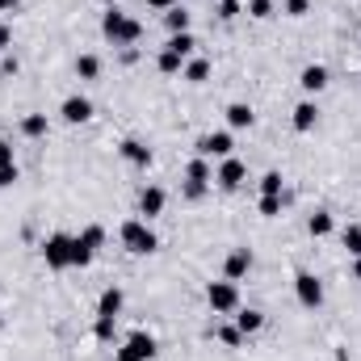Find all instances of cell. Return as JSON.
<instances>
[{
  "label": "cell",
  "mask_w": 361,
  "mask_h": 361,
  "mask_svg": "<svg viewBox=\"0 0 361 361\" xmlns=\"http://www.w3.org/2000/svg\"><path fill=\"white\" fill-rule=\"evenodd\" d=\"M101 34H105L114 47H135V42L143 38V25H139L135 17H126L122 8H105V13H101Z\"/></svg>",
  "instance_id": "6da1fadb"
},
{
  "label": "cell",
  "mask_w": 361,
  "mask_h": 361,
  "mask_svg": "<svg viewBox=\"0 0 361 361\" xmlns=\"http://www.w3.org/2000/svg\"><path fill=\"white\" fill-rule=\"evenodd\" d=\"M118 240H122V248H126V252H135V257H152V252L160 248L156 231H152V227H147L143 219H130V223H122Z\"/></svg>",
  "instance_id": "7a4b0ae2"
},
{
  "label": "cell",
  "mask_w": 361,
  "mask_h": 361,
  "mask_svg": "<svg viewBox=\"0 0 361 361\" xmlns=\"http://www.w3.org/2000/svg\"><path fill=\"white\" fill-rule=\"evenodd\" d=\"M206 302H210V311L214 315H235L240 311V286L235 281H210L206 286Z\"/></svg>",
  "instance_id": "3957f363"
},
{
  "label": "cell",
  "mask_w": 361,
  "mask_h": 361,
  "mask_svg": "<svg viewBox=\"0 0 361 361\" xmlns=\"http://www.w3.org/2000/svg\"><path fill=\"white\" fill-rule=\"evenodd\" d=\"M210 180H214V169H210V160H206V156H197V160H189V169H185V197H189V202H197V197H206V189H210Z\"/></svg>",
  "instance_id": "277c9868"
},
{
  "label": "cell",
  "mask_w": 361,
  "mask_h": 361,
  "mask_svg": "<svg viewBox=\"0 0 361 361\" xmlns=\"http://www.w3.org/2000/svg\"><path fill=\"white\" fill-rule=\"evenodd\" d=\"M42 261H47V269H72V235H63V231L47 235L42 240Z\"/></svg>",
  "instance_id": "5b68a950"
},
{
  "label": "cell",
  "mask_w": 361,
  "mask_h": 361,
  "mask_svg": "<svg viewBox=\"0 0 361 361\" xmlns=\"http://www.w3.org/2000/svg\"><path fill=\"white\" fill-rule=\"evenodd\" d=\"M294 298H298L307 311L324 307V281H319L311 269H298V273H294Z\"/></svg>",
  "instance_id": "8992f818"
},
{
  "label": "cell",
  "mask_w": 361,
  "mask_h": 361,
  "mask_svg": "<svg viewBox=\"0 0 361 361\" xmlns=\"http://www.w3.org/2000/svg\"><path fill=\"white\" fill-rule=\"evenodd\" d=\"M156 357V336L152 332H130L118 349V361H152Z\"/></svg>",
  "instance_id": "52a82bcc"
},
{
  "label": "cell",
  "mask_w": 361,
  "mask_h": 361,
  "mask_svg": "<svg viewBox=\"0 0 361 361\" xmlns=\"http://www.w3.org/2000/svg\"><path fill=\"white\" fill-rule=\"evenodd\" d=\"M244 180H248V164H244V160H235V156H227V160L214 169V185H219V189H227V193H235Z\"/></svg>",
  "instance_id": "ba28073f"
},
{
  "label": "cell",
  "mask_w": 361,
  "mask_h": 361,
  "mask_svg": "<svg viewBox=\"0 0 361 361\" xmlns=\"http://www.w3.org/2000/svg\"><path fill=\"white\" fill-rule=\"evenodd\" d=\"M235 152V139H231V130H214V135H202L197 139V156H219V160H227Z\"/></svg>",
  "instance_id": "9c48e42d"
},
{
  "label": "cell",
  "mask_w": 361,
  "mask_h": 361,
  "mask_svg": "<svg viewBox=\"0 0 361 361\" xmlns=\"http://www.w3.org/2000/svg\"><path fill=\"white\" fill-rule=\"evenodd\" d=\"M59 114H63V122L80 126V122H89V118H92V101H89V97H80V92H72V97H63Z\"/></svg>",
  "instance_id": "30bf717a"
},
{
  "label": "cell",
  "mask_w": 361,
  "mask_h": 361,
  "mask_svg": "<svg viewBox=\"0 0 361 361\" xmlns=\"http://www.w3.org/2000/svg\"><path fill=\"white\" fill-rule=\"evenodd\" d=\"M248 269H252V252L248 248H231L227 261H223V277L227 281H240V277H248Z\"/></svg>",
  "instance_id": "8fae6325"
},
{
  "label": "cell",
  "mask_w": 361,
  "mask_h": 361,
  "mask_svg": "<svg viewBox=\"0 0 361 361\" xmlns=\"http://www.w3.org/2000/svg\"><path fill=\"white\" fill-rule=\"evenodd\" d=\"M118 152H122V160H126V164H135V169H147V164H152V147H147V143H139V139H122V143H118Z\"/></svg>",
  "instance_id": "7c38bea8"
},
{
  "label": "cell",
  "mask_w": 361,
  "mask_h": 361,
  "mask_svg": "<svg viewBox=\"0 0 361 361\" xmlns=\"http://www.w3.org/2000/svg\"><path fill=\"white\" fill-rule=\"evenodd\" d=\"M290 122H294V130H298V135L315 130V122H319V105H315V101H298V105H294V118H290Z\"/></svg>",
  "instance_id": "4fadbf2b"
},
{
  "label": "cell",
  "mask_w": 361,
  "mask_h": 361,
  "mask_svg": "<svg viewBox=\"0 0 361 361\" xmlns=\"http://www.w3.org/2000/svg\"><path fill=\"white\" fill-rule=\"evenodd\" d=\"M164 189L160 185H147L143 193H139V214H147V219H156V214H164Z\"/></svg>",
  "instance_id": "5bb4252c"
},
{
  "label": "cell",
  "mask_w": 361,
  "mask_h": 361,
  "mask_svg": "<svg viewBox=\"0 0 361 361\" xmlns=\"http://www.w3.org/2000/svg\"><path fill=\"white\" fill-rule=\"evenodd\" d=\"M122 302H126V294H122L118 286H109V290H101V298H97V315H101V319H118Z\"/></svg>",
  "instance_id": "9a60e30c"
},
{
  "label": "cell",
  "mask_w": 361,
  "mask_h": 361,
  "mask_svg": "<svg viewBox=\"0 0 361 361\" xmlns=\"http://www.w3.org/2000/svg\"><path fill=\"white\" fill-rule=\"evenodd\" d=\"M223 114H227V126H231V130H248V126H252V118H257L248 101H231Z\"/></svg>",
  "instance_id": "2e32d148"
},
{
  "label": "cell",
  "mask_w": 361,
  "mask_h": 361,
  "mask_svg": "<svg viewBox=\"0 0 361 361\" xmlns=\"http://www.w3.org/2000/svg\"><path fill=\"white\" fill-rule=\"evenodd\" d=\"M298 85H302L307 92H324L328 89V68H324V63H307L302 76H298Z\"/></svg>",
  "instance_id": "e0dca14e"
},
{
  "label": "cell",
  "mask_w": 361,
  "mask_h": 361,
  "mask_svg": "<svg viewBox=\"0 0 361 361\" xmlns=\"http://www.w3.org/2000/svg\"><path fill=\"white\" fill-rule=\"evenodd\" d=\"M235 328H240L244 336H257V332L265 328V315H261L257 307H248V311H235Z\"/></svg>",
  "instance_id": "ac0fdd59"
},
{
  "label": "cell",
  "mask_w": 361,
  "mask_h": 361,
  "mask_svg": "<svg viewBox=\"0 0 361 361\" xmlns=\"http://www.w3.org/2000/svg\"><path fill=\"white\" fill-rule=\"evenodd\" d=\"M332 227H336V219H332L328 210H315V214L307 219V231H311L315 240H324V235H332Z\"/></svg>",
  "instance_id": "d6986e66"
},
{
  "label": "cell",
  "mask_w": 361,
  "mask_h": 361,
  "mask_svg": "<svg viewBox=\"0 0 361 361\" xmlns=\"http://www.w3.org/2000/svg\"><path fill=\"white\" fill-rule=\"evenodd\" d=\"M193 47H197L193 34H169V42H164V51H173V55H180V59H189Z\"/></svg>",
  "instance_id": "ffe728a7"
},
{
  "label": "cell",
  "mask_w": 361,
  "mask_h": 361,
  "mask_svg": "<svg viewBox=\"0 0 361 361\" xmlns=\"http://www.w3.org/2000/svg\"><path fill=\"white\" fill-rule=\"evenodd\" d=\"M180 76H185L189 85H202V80L210 76V59H185V68H180Z\"/></svg>",
  "instance_id": "44dd1931"
},
{
  "label": "cell",
  "mask_w": 361,
  "mask_h": 361,
  "mask_svg": "<svg viewBox=\"0 0 361 361\" xmlns=\"http://www.w3.org/2000/svg\"><path fill=\"white\" fill-rule=\"evenodd\" d=\"M76 240H80V244L89 248L92 257H97V248H105V227H101V223H89V227H85V231H80Z\"/></svg>",
  "instance_id": "7402d4cb"
},
{
  "label": "cell",
  "mask_w": 361,
  "mask_h": 361,
  "mask_svg": "<svg viewBox=\"0 0 361 361\" xmlns=\"http://www.w3.org/2000/svg\"><path fill=\"white\" fill-rule=\"evenodd\" d=\"M21 135L25 139H42L47 135V114H25L21 118Z\"/></svg>",
  "instance_id": "603a6c76"
},
{
  "label": "cell",
  "mask_w": 361,
  "mask_h": 361,
  "mask_svg": "<svg viewBox=\"0 0 361 361\" xmlns=\"http://www.w3.org/2000/svg\"><path fill=\"white\" fill-rule=\"evenodd\" d=\"M164 25H169V34H189V13H185V8H169V13H164Z\"/></svg>",
  "instance_id": "cb8c5ba5"
},
{
  "label": "cell",
  "mask_w": 361,
  "mask_h": 361,
  "mask_svg": "<svg viewBox=\"0 0 361 361\" xmlns=\"http://www.w3.org/2000/svg\"><path fill=\"white\" fill-rule=\"evenodd\" d=\"M76 76H80V80H97V76H101V59H97V55H80V59H76Z\"/></svg>",
  "instance_id": "d4e9b609"
},
{
  "label": "cell",
  "mask_w": 361,
  "mask_h": 361,
  "mask_svg": "<svg viewBox=\"0 0 361 361\" xmlns=\"http://www.w3.org/2000/svg\"><path fill=\"white\" fill-rule=\"evenodd\" d=\"M156 68H160L164 76H177L180 68H185V59H180V55H173V51H160V55H156Z\"/></svg>",
  "instance_id": "484cf974"
},
{
  "label": "cell",
  "mask_w": 361,
  "mask_h": 361,
  "mask_svg": "<svg viewBox=\"0 0 361 361\" xmlns=\"http://www.w3.org/2000/svg\"><path fill=\"white\" fill-rule=\"evenodd\" d=\"M341 240H345V252H349V257H361V227L357 223H349V227L341 231Z\"/></svg>",
  "instance_id": "4316f807"
},
{
  "label": "cell",
  "mask_w": 361,
  "mask_h": 361,
  "mask_svg": "<svg viewBox=\"0 0 361 361\" xmlns=\"http://www.w3.org/2000/svg\"><path fill=\"white\" fill-rule=\"evenodd\" d=\"M261 197H281V173H265L261 177Z\"/></svg>",
  "instance_id": "83f0119b"
},
{
  "label": "cell",
  "mask_w": 361,
  "mask_h": 361,
  "mask_svg": "<svg viewBox=\"0 0 361 361\" xmlns=\"http://www.w3.org/2000/svg\"><path fill=\"white\" fill-rule=\"evenodd\" d=\"M89 261H92V252L80 244V240H76V235H72V269H85Z\"/></svg>",
  "instance_id": "f1b7e54d"
},
{
  "label": "cell",
  "mask_w": 361,
  "mask_h": 361,
  "mask_svg": "<svg viewBox=\"0 0 361 361\" xmlns=\"http://www.w3.org/2000/svg\"><path fill=\"white\" fill-rule=\"evenodd\" d=\"M248 17L269 21V17H273V0H248Z\"/></svg>",
  "instance_id": "f546056e"
},
{
  "label": "cell",
  "mask_w": 361,
  "mask_h": 361,
  "mask_svg": "<svg viewBox=\"0 0 361 361\" xmlns=\"http://www.w3.org/2000/svg\"><path fill=\"white\" fill-rule=\"evenodd\" d=\"M92 336H97L101 345H109V341H114V319H101V315H97V324H92Z\"/></svg>",
  "instance_id": "4dcf8cb0"
},
{
  "label": "cell",
  "mask_w": 361,
  "mask_h": 361,
  "mask_svg": "<svg viewBox=\"0 0 361 361\" xmlns=\"http://www.w3.org/2000/svg\"><path fill=\"white\" fill-rule=\"evenodd\" d=\"M214 13H219V21H235L240 17V0H219Z\"/></svg>",
  "instance_id": "1f68e13d"
},
{
  "label": "cell",
  "mask_w": 361,
  "mask_h": 361,
  "mask_svg": "<svg viewBox=\"0 0 361 361\" xmlns=\"http://www.w3.org/2000/svg\"><path fill=\"white\" fill-rule=\"evenodd\" d=\"M257 210H261L265 219H277V214H281V197H261V202H257Z\"/></svg>",
  "instance_id": "d6a6232c"
},
{
  "label": "cell",
  "mask_w": 361,
  "mask_h": 361,
  "mask_svg": "<svg viewBox=\"0 0 361 361\" xmlns=\"http://www.w3.org/2000/svg\"><path fill=\"white\" fill-rule=\"evenodd\" d=\"M219 341H223L227 349H235V345L244 341V332H240V328H219Z\"/></svg>",
  "instance_id": "836d02e7"
},
{
  "label": "cell",
  "mask_w": 361,
  "mask_h": 361,
  "mask_svg": "<svg viewBox=\"0 0 361 361\" xmlns=\"http://www.w3.org/2000/svg\"><path fill=\"white\" fill-rule=\"evenodd\" d=\"M311 13V0H286V17H307Z\"/></svg>",
  "instance_id": "e575fe53"
},
{
  "label": "cell",
  "mask_w": 361,
  "mask_h": 361,
  "mask_svg": "<svg viewBox=\"0 0 361 361\" xmlns=\"http://www.w3.org/2000/svg\"><path fill=\"white\" fill-rule=\"evenodd\" d=\"M17 177H21V173H17V164H0V189H8Z\"/></svg>",
  "instance_id": "d590c367"
},
{
  "label": "cell",
  "mask_w": 361,
  "mask_h": 361,
  "mask_svg": "<svg viewBox=\"0 0 361 361\" xmlns=\"http://www.w3.org/2000/svg\"><path fill=\"white\" fill-rule=\"evenodd\" d=\"M0 76H17V59H13V55H4V63H0Z\"/></svg>",
  "instance_id": "8d00e7d4"
},
{
  "label": "cell",
  "mask_w": 361,
  "mask_h": 361,
  "mask_svg": "<svg viewBox=\"0 0 361 361\" xmlns=\"http://www.w3.org/2000/svg\"><path fill=\"white\" fill-rule=\"evenodd\" d=\"M8 47H13V30L0 21V51H8Z\"/></svg>",
  "instance_id": "74e56055"
},
{
  "label": "cell",
  "mask_w": 361,
  "mask_h": 361,
  "mask_svg": "<svg viewBox=\"0 0 361 361\" xmlns=\"http://www.w3.org/2000/svg\"><path fill=\"white\" fill-rule=\"evenodd\" d=\"M180 0H147V8H160V13H169V8H177Z\"/></svg>",
  "instance_id": "f35d334b"
},
{
  "label": "cell",
  "mask_w": 361,
  "mask_h": 361,
  "mask_svg": "<svg viewBox=\"0 0 361 361\" xmlns=\"http://www.w3.org/2000/svg\"><path fill=\"white\" fill-rule=\"evenodd\" d=\"M0 164H13V147H8L4 139H0Z\"/></svg>",
  "instance_id": "ab89813d"
},
{
  "label": "cell",
  "mask_w": 361,
  "mask_h": 361,
  "mask_svg": "<svg viewBox=\"0 0 361 361\" xmlns=\"http://www.w3.org/2000/svg\"><path fill=\"white\" fill-rule=\"evenodd\" d=\"M17 8V0H0V13H13Z\"/></svg>",
  "instance_id": "60d3db41"
},
{
  "label": "cell",
  "mask_w": 361,
  "mask_h": 361,
  "mask_svg": "<svg viewBox=\"0 0 361 361\" xmlns=\"http://www.w3.org/2000/svg\"><path fill=\"white\" fill-rule=\"evenodd\" d=\"M353 281H361V257H353Z\"/></svg>",
  "instance_id": "b9f144b4"
},
{
  "label": "cell",
  "mask_w": 361,
  "mask_h": 361,
  "mask_svg": "<svg viewBox=\"0 0 361 361\" xmlns=\"http://www.w3.org/2000/svg\"><path fill=\"white\" fill-rule=\"evenodd\" d=\"M97 4H105V8H114V0H97Z\"/></svg>",
  "instance_id": "7bdbcfd3"
}]
</instances>
